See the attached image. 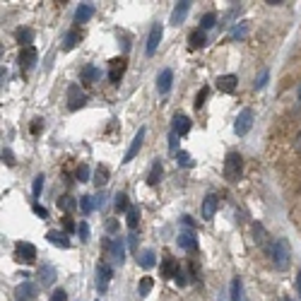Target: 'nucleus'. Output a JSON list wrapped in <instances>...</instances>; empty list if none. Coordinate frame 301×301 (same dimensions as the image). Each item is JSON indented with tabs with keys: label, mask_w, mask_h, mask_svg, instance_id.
I'll return each instance as SVG.
<instances>
[{
	"label": "nucleus",
	"mask_w": 301,
	"mask_h": 301,
	"mask_svg": "<svg viewBox=\"0 0 301 301\" xmlns=\"http://www.w3.org/2000/svg\"><path fill=\"white\" fill-rule=\"evenodd\" d=\"M179 246L183 248V251H188V253H193V251H198V239L190 234V232H181L179 234Z\"/></svg>",
	"instance_id": "18"
},
{
	"label": "nucleus",
	"mask_w": 301,
	"mask_h": 301,
	"mask_svg": "<svg viewBox=\"0 0 301 301\" xmlns=\"http://www.w3.org/2000/svg\"><path fill=\"white\" fill-rule=\"evenodd\" d=\"M282 301H294V299H282Z\"/></svg>",
	"instance_id": "56"
},
{
	"label": "nucleus",
	"mask_w": 301,
	"mask_h": 301,
	"mask_svg": "<svg viewBox=\"0 0 301 301\" xmlns=\"http://www.w3.org/2000/svg\"><path fill=\"white\" fill-rule=\"evenodd\" d=\"M137 263H140L142 270H152L157 265V253L152 248H145L142 253H137Z\"/></svg>",
	"instance_id": "13"
},
{
	"label": "nucleus",
	"mask_w": 301,
	"mask_h": 301,
	"mask_svg": "<svg viewBox=\"0 0 301 301\" xmlns=\"http://www.w3.org/2000/svg\"><path fill=\"white\" fill-rule=\"evenodd\" d=\"M80 77H82V82L92 84V82H97V80L101 77V72H99V67H97V65H84V67H82V72H80Z\"/></svg>",
	"instance_id": "20"
},
{
	"label": "nucleus",
	"mask_w": 301,
	"mask_h": 301,
	"mask_svg": "<svg viewBox=\"0 0 301 301\" xmlns=\"http://www.w3.org/2000/svg\"><path fill=\"white\" fill-rule=\"evenodd\" d=\"M297 289H299V297H301V270L297 272Z\"/></svg>",
	"instance_id": "54"
},
{
	"label": "nucleus",
	"mask_w": 301,
	"mask_h": 301,
	"mask_svg": "<svg viewBox=\"0 0 301 301\" xmlns=\"http://www.w3.org/2000/svg\"><path fill=\"white\" fill-rule=\"evenodd\" d=\"M188 10H190V2H176V5H174V12H171V17H169V22H171L174 27H179L181 22L185 19Z\"/></svg>",
	"instance_id": "14"
},
{
	"label": "nucleus",
	"mask_w": 301,
	"mask_h": 301,
	"mask_svg": "<svg viewBox=\"0 0 301 301\" xmlns=\"http://www.w3.org/2000/svg\"><path fill=\"white\" fill-rule=\"evenodd\" d=\"M176 164H179V167H183V169H190L195 162H193V157H190L188 152L179 150V152H176Z\"/></svg>",
	"instance_id": "29"
},
{
	"label": "nucleus",
	"mask_w": 301,
	"mask_h": 301,
	"mask_svg": "<svg viewBox=\"0 0 301 301\" xmlns=\"http://www.w3.org/2000/svg\"><path fill=\"white\" fill-rule=\"evenodd\" d=\"M246 34H248V22H239L234 27V39H243Z\"/></svg>",
	"instance_id": "42"
},
{
	"label": "nucleus",
	"mask_w": 301,
	"mask_h": 301,
	"mask_svg": "<svg viewBox=\"0 0 301 301\" xmlns=\"http://www.w3.org/2000/svg\"><path fill=\"white\" fill-rule=\"evenodd\" d=\"M162 36H164V27H162V24H154V27L150 29V36H147V49H145L147 56H154V53H157V49H159V44H162Z\"/></svg>",
	"instance_id": "6"
},
{
	"label": "nucleus",
	"mask_w": 301,
	"mask_h": 301,
	"mask_svg": "<svg viewBox=\"0 0 301 301\" xmlns=\"http://www.w3.org/2000/svg\"><path fill=\"white\" fill-rule=\"evenodd\" d=\"M217 89H222V92H234L236 89V84H239V77L236 75H222V77H217Z\"/></svg>",
	"instance_id": "16"
},
{
	"label": "nucleus",
	"mask_w": 301,
	"mask_h": 301,
	"mask_svg": "<svg viewBox=\"0 0 301 301\" xmlns=\"http://www.w3.org/2000/svg\"><path fill=\"white\" fill-rule=\"evenodd\" d=\"M84 104H87V97H84L82 87H80V84H70V87H67V109H70V111H77V109H82Z\"/></svg>",
	"instance_id": "4"
},
{
	"label": "nucleus",
	"mask_w": 301,
	"mask_h": 301,
	"mask_svg": "<svg viewBox=\"0 0 301 301\" xmlns=\"http://www.w3.org/2000/svg\"><path fill=\"white\" fill-rule=\"evenodd\" d=\"M171 123H174V125H171V133H176V135H185V133H188V130H190V125H193V123H190V118H188V116H183V114H179V116H174V120H171Z\"/></svg>",
	"instance_id": "17"
},
{
	"label": "nucleus",
	"mask_w": 301,
	"mask_h": 301,
	"mask_svg": "<svg viewBox=\"0 0 301 301\" xmlns=\"http://www.w3.org/2000/svg\"><path fill=\"white\" fill-rule=\"evenodd\" d=\"M32 210H34V215H36V217H41V219H49V210H46L44 205L34 202V207H32Z\"/></svg>",
	"instance_id": "45"
},
{
	"label": "nucleus",
	"mask_w": 301,
	"mask_h": 301,
	"mask_svg": "<svg viewBox=\"0 0 301 301\" xmlns=\"http://www.w3.org/2000/svg\"><path fill=\"white\" fill-rule=\"evenodd\" d=\"M207 94H210V89H207V87H202V89H200V94L195 97V104H193V106H195V109H202V106H205Z\"/></svg>",
	"instance_id": "41"
},
{
	"label": "nucleus",
	"mask_w": 301,
	"mask_h": 301,
	"mask_svg": "<svg viewBox=\"0 0 301 301\" xmlns=\"http://www.w3.org/2000/svg\"><path fill=\"white\" fill-rule=\"evenodd\" d=\"M162 272H164V277H176L179 268H176V263H174L171 258H167V260H164V265H162Z\"/></svg>",
	"instance_id": "34"
},
{
	"label": "nucleus",
	"mask_w": 301,
	"mask_h": 301,
	"mask_svg": "<svg viewBox=\"0 0 301 301\" xmlns=\"http://www.w3.org/2000/svg\"><path fill=\"white\" fill-rule=\"evenodd\" d=\"M82 39V34L77 32V29H72V32H67L65 34V39H63V51H72L75 49V44Z\"/></svg>",
	"instance_id": "25"
},
{
	"label": "nucleus",
	"mask_w": 301,
	"mask_h": 301,
	"mask_svg": "<svg viewBox=\"0 0 301 301\" xmlns=\"http://www.w3.org/2000/svg\"><path fill=\"white\" fill-rule=\"evenodd\" d=\"M58 207L60 210H72V207H75V200H72L70 195H65V198H60L58 200Z\"/></svg>",
	"instance_id": "44"
},
{
	"label": "nucleus",
	"mask_w": 301,
	"mask_h": 301,
	"mask_svg": "<svg viewBox=\"0 0 301 301\" xmlns=\"http://www.w3.org/2000/svg\"><path fill=\"white\" fill-rule=\"evenodd\" d=\"M44 174H39L36 179H34V183H32V193H34V198H39L41 195V190H44Z\"/></svg>",
	"instance_id": "39"
},
{
	"label": "nucleus",
	"mask_w": 301,
	"mask_h": 301,
	"mask_svg": "<svg viewBox=\"0 0 301 301\" xmlns=\"http://www.w3.org/2000/svg\"><path fill=\"white\" fill-rule=\"evenodd\" d=\"M243 284H241V277H234L232 280V287H229V299L232 301H243Z\"/></svg>",
	"instance_id": "27"
},
{
	"label": "nucleus",
	"mask_w": 301,
	"mask_h": 301,
	"mask_svg": "<svg viewBox=\"0 0 301 301\" xmlns=\"http://www.w3.org/2000/svg\"><path fill=\"white\" fill-rule=\"evenodd\" d=\"M270 258H272V265L275 270L284 272L292 263V251H289V241L287 239H275L272 241V248H270Z\"/></svg>",
	"instance_id": "1"
},
{
	"label": "nucleus",
	"mask_w": 301,
	"mask_h": 301,
	"mask_svg": "<svg viewBox=\"0 0 301 301\" xmlns=\"http://www.w3.org/2000/svg\"><path fill=\"white\" fill-rule=\"evenodd\" d=\"M109 282H111V268L109 265H99L97 268V289L104 294L109 289Z\"/></svg>",
	"instance_id": "11"
},
{
	"label": "nucleus",
	"mask_w": 301,
	"mask_h": 301,
	"mask_svg": "<svg viewBox=\"0 0 301 301\" xmlns=\"http://www.w3.org/2000/svg\"><path fill=\"white\" fill-rule=\"evenodd\" d=\"M15 258L19 263H34L36 260V248L27 241H17L15 243Z\"/></svg>",
	"instance_id": "5"
},
{
	"label": "nucleus",
	"mask_w": 301,
	"mask_h": 301,
	"mask_svg": "<svg viewBox=\"0 0 301 301\" xmlns=\"http://www.w3.org/2000/svg\"><path fill=\"white\" fill-rule=\"evenodd\" d=\"M123 72H125V67H123V60H114V67H111V75H109V80H111V82H118L120 77H123Z\"/></svg>",
	"instance_id": "32"
},
{
	"label": "nucleus",
	"mask_w": 301,
	"mask_h": 301,
	"mask_svg": "<svg viewBox=\"0 0 301 301\" xmlns=\"http://www.w3.org/2000/svg\"><path fill=\"white\" fill-rule=\"evenodd\" d=\"M125 224H128V229H130V232H135V229H137V224H140V210H137V207H133V205H130V210L125 212Z\"/></svg>",
	"instance_id": "23"
},
{
	"label": "nucleus",
	"mask_w": 301,
	"mask_h": 301,
	"mask_svg": "<svg viewBox=\"0 0 301 301\" xmlns=\"http://www.w3.org/2000/svg\"><path fill=\"white\" fill-rule=\"evenodd\" d=\"M251 125H253V111L251 109H243L239 116H236V123H234V133L243 137L248 130H251Z\"/></svg>",
	"instance_id": "7"
},
{
	"label": "nucleus",
	"mask_w": 301,
	"mask_h": 301,
	"mask_svg": "<svg viewBox=\"0 0 301 301\" xmlns=\"http://www.w3.org/2000/svg\"><path fill=\"white\" fill-rule=\"evenodd\" d=\"M205 41H207V36H205L202 29H195V32L188 36V46H190V49H202Z\"/></svg>",
	"instance_id": "22"
},
{
	"label": "nucleus",
	"mask_w": 301,
	"mask_h": 301,
	"mask_svg": "<svg viewBox=\"0 0 301 301\" xmlns=\"http://www.w3.org/2000/svg\"><path fill=\"white\" fill-rule=\"evenodd\" d=\"M41 123H44L41 118L34 120V125H32V133H34V135H39V130H41Z\"/></svg>",
	"instance_id": "50"
},
{
	"label": "nucleus",
	"mask_w": 301,
	"mask_h": 301,
	"mask_svg": "<svg viewBox=\"0 0 301 301\" xmlns=\"http://www.w3.org/2000/svg\"><path fill=\"white\" fill-rule=\"evenodd\" d=\"M241 171H243V159H241L239 152H229L227 159H224V176L227 181H239Z\"/></svg>",
	"instance_id": "2"
},
{
	"label": "nucleus",
	"mask_w": 301,
	"mask_h": 301,
	"mask_svg": "<svg viewBox=\"0 0 301 301\" xmlns=\"http://www.w3.org/2000/svg\"><path fill=\"white\" fill-rule=\"evenodd\" d=\"M253 234H255V241L265 248L268 246V234H265V229L260 227V224H253Z\"/></svg>",
	"instance_id": "36"
},
{
	"label": "nucleus",
	"mask_w": 301,
	"mask_h": 301,
	"mask_svg": "<svg viewBox=\"0 0 301 301\" xmlns=\"http://www.w3.org/2000/svg\"><path fill=\"white\" fill-rule=\"evenodd\" d=\"M176 147H179V135H176V133H171V135H169V150L176 154V152H179Z\"/></svg>",
	"instance_id": "48"
},
{
	"label": "nucleus",
	"mask_w": 301,
	"mask_h": 301,
	"mask_svg": "<svg viewBox=\"0 0 301 301\" xmlns=\"http://www.w3.org/2000/svg\"><path fill=\"white\" fill-rule=\"evenodd\" d=\"M128 246H130V251H135V246H137V236H135V232L128 234Z\"/></svg>",
	"instance_id": "49"
},
{
	"label": "nucleus",
	"mask_w": 301,
	"mask_h": 301,
	"mask_svg": "<svg viewBox=\"0 0 301 301\" xmlns=\"http://www.w3.org/2000/svg\"><path fill=\"white\" fill-rule=\"evenodd\" d=\"M299 101H301V87H299Z\"/></svg>",
	"instance_id": "55"
},
{
	"label": "nucleus",
	"mask_w": 301,
	"mask_h": 301,
	"mask_svg": "<svg viewBox=\"0 0 301 301\" xmlns=\"http://www.w3.org/2000/svg\"><path fill=\"white\" fill-rule=\"evenodd\" d=\"M162 174H164L162 162H154V164H152V169H150V174H147V185H157L159 179H162Z\"/></svg>",
	"instance_id": "24"
},
{
	"label": "nucleus",
	"mask_w": 301,
	"mask_h": 301,
	"mask_svg": "<svg viewBox=\"0 0 301 301\" xmlns=\"http://www.w3.org/2000/svg\"><path fill=\"white\" fill-rule=\"evenodd\" d=\"M65 229H67V232H72V229H75V224H72V219H67V217H65Z\"/></svg>",
	"instance_id": "52"
},
{
	"label": "nucleus",
	"mask_w": 301,
	"mask_h": 301,
	"mask_svg": "<svg viewBox=\"0 0 301 301\" xmlns=\"http://www.w3.org/2000/svg\"><path fill=\"white\" fill-rule=\"evenodd\" d=\"M104 251L109 253V258L116 265L125 263V243H123V239H106L104 241Z\"/></svg>",
	"instance_id": "3"
},
{
	"label": "nucleus",
	"mask_w": 301,
	"mask_h": 301,
	"mask_svg": "<svg viewBox=\"0 0 301 301\" xmlns=\"http://www.w3.org/2000/svg\"><path fill=\"white\" fill-rule=\"evenodd\" d=\"M46 239L51 241L53 246H58V248H70V241H67V236H65L63 232H56V229H51V232L46 234Z\"/></svg>",
	"instance_id": "21"
},
{
	"label": "nucleus",
	"mask_w": 301,
	"mask_h": 301,
	"mask_svg": "<svg viewBox=\"0 0 301 301\" xmlns=\"http://www.w3.org/2000/svg\"><path fill=\"white\" fill-rule=\"evenodd\" d=\"M171 82H174V70L171 67H164L159 72V77H157V92L159 94H167L171 89Z\"/></svg>",
	"instance_id": "10"
},
{
	"label": "nucleus",
	"mask_w": 301,
	"mask_h": 301,
	"mask_svg": "<svg viewBox=\"0 0 301 301\" xmlns=\"http://www.w3.org/2000/svg\"><path fill=\"white\" fill-rule=\"evenodd\" d=\"M92 15H94V5H92V2H82V5H77V10H75V22H77V24H84L87 19H92Z\"/></svg>",
	"instance_id": "15"
},
{
	"label": "nucleus",
	"mask_w": 301,
	"mask_h": 301,
	"mask_svg": "<svg viewBox=\"0 0 301 301\" xmlns=\"http://www.w3.org/2000/svg\"><path fill=\"white\" fill-rule=\"evenodd\" d=\"M268 80H270V70H260V75L255 77V82H253V89H265V84H268Z\"/></svg>",
	"instance_id": "33"
},
{
	"label": "nucleus",
	"mask_w": 301,
	"mask_h": 301,
	"mask_svg": "<svg viewBox=\"0 0 301 301\" xmlns=\"http://www.w3.org/2000/svg\"><path fill=\"white\" fill-rule=\"evenodd\" d=\"M217 205H219V198L215 193H210L205 200H202V219H212L215 212H217Z\"/></svg>",
	"instance_id": "12"
},
{
	"label": "nucleus",
	"mask_w": 301,
	"mask_h": 301,
	"mask_svg": "<svg viewBox=\"0 0 301 301\" xmlns=\"http://www.w3.org/2000/svg\"><path fill=\"white\" fill-rule=\"evenodd\" d=\"M94 183H97V185H106V183H109V169H106V167H99V169L94 171Z\"/></svg>",
	"instance_id": "35"
},
{
	"label": "nucleus",
	"mask_w": 301,
	"mask_h": 301,
	"mask_svg": "<svg viewBox=\"0 0 301 301\" xmlns=\"http://www.w3.org/2000/svg\"><path fill=\"white\" fill-rule=\"evenodd\" d=\"M215 24H217V15H215V12H207V15H202V19H200V29H202V32L212 29Z\"/></svg>",
	"instance_id": "30"
},
{
	"label": "nucleus",
	"mask_w": 301,
	"mask_h": 301,
	"mask_svg": "<svg viewBox=\"0 0 301 301\" xmlns=\"http://www.w3.org/2000/svg\"><path fill=\"white\" fill-rule=\"evenodd\" d=\"M39 277H41V284H51L56 280V268L53 265H41L39 268Z\"/></svg>",
	"instance_id": "26"
},
{
	"label": "nucleus",
	"mask_w": 301,
	"mask_h": 301,
	"mask_svg": "<svg viewBox=\"0 0 301 301\" xmlns=\"http://www.w3.org/2000/svg\"><path fill=\"white\" fill-rule=\"evenodd\" d=\"M75 176H77V181H89V167L87 164H80Z\"/></svg>",
	"instance_id": "43"
},
{
	"label": "nucleus",
	"mask_w": 301,
	"mask_h": 301,
	"mask_svg": "<svg viewBox=\"0 0 301 301\" xmlns=\"http://www.w3.org/2000/svg\"><path fill=\"white\" fill-rule=\"evenodd\" d=\"M106 229H109V232H116V229H118V224H116V222H109V224H106Z\"/></svg>",
	"instance_id": "53"
},
{
	"label": "nucleus",
	"mask_w": 301,
	"mask_h": 301,
	"mask_svg": "<svg viewBox=\"0 0 301 301\" xmlns=\"http://www.w3.org/2000/svg\"><path fill=\"white\" fill-rule=\"evenodd\" d=\"M17 41L22 44V49H27V46H32V39H34V32L32 29H17Z\"/></svg>",
	"instance_id": "28"
},
{
	"label": "nucleus",
	"mask_w": 301,
	"mask_h": 301,
	"mask_svg": "<svg viewBox=\"0 0 301 301\" xmlns=\"http://www.w3.org/2000/svg\"><path fill=\"white\" fill-rule=\"evenodd\" d=\"M181 219H183V224H185V227H193V224H195V222H193V217H188V215H183Z\"/></svg>",
	"instance_id": "51"
},
{
	"label": "nucleus",
	"mask_w": 301,
	"mask_h": 301,
	"mask_svg": "<svg viewBox=\"0 0 301 301\" xmlns=\"http://www.w3.org/2000/svg\"><path fill=\"white\" fill-rule=\"evenodd\" d=\"M34 294H36V287H34L32 282L19 284V287H17V292H15L17 301H29V299H34Z\"/></svg>",
	"instance_id": "19"
},
{
	"label": "nucleus",
	"mask_w": 301,
	"mask_h": 301,
	"mask_svg": "<svg viewBox=\"0 0 301 301\" xmlns=\"http://www.w3.org/2000/svg\"><path fill=\"white\" fill-rule=\"evenodd\" d=\"M114 205H116L118 212H128V210H130V205H128V195H125V193H118V195H116V202H114Z\"/></svg>",
	"instance_id": "37"
},
{
	"label": "nucleus",
	"mask_w": 301,
	"mask_h": 301,
	"mask_svg": "<svg viewBox=\"0 0 301 301\" xmlns=\"http://www.w3.org/2000/svg\"><path fill=\"white\" fill-rule=\"evenodd\" d=\"M89 234H92V232H89V224H87V222H80V224H77V236L82 241H89Z\"/></svg>",
	"instance_id": "40"
},
{
	"label": "nucleus",
	"mask_w": 301,
	"mask_h": 301,
	"mask_svg": "<svg viewBox=\"0 0 301 301\" xmlns=\"http://www.w3.org/2000/svg\"><path fill=\"white\" fill-rule=\"evenodd\" d=\"M49 301H67V292H65V289H56Z\"/></svg>",
	"instance_id": "47"
},
{
	"label": "nucleus",
	"mask_w": 301,
	"mask_h": 301,
	"mask_svg": "<svg viewBox=\"0 0 301 301\" xmlns=\"http://www.w3.org/2000/svg\"><path fill=\"white\" fill-rule=\"evenodd\" d=\"M94 198H89V195H82V200H80V210L84 212V215H89L92 210H94V202H92Z\"/></svg>",
	"instance_id": "38"
},
{
	"label": "nucleus",
	"mask_w": 301,
	"mask_h": 301,
	"mask_svg": "<svg viewBox=\"0 0 301 301\" xmlns=\"http://www.w3.org/2000/svg\"><path fill=\"white\" fill-rule=\"evenodd\" d=\"M152 284H154L152 277H142V280H140V284H137V294H140V299L147 297V294L152 292Z\"/></svg>",
	"instance_id": "31"
},
{
	"label": "nucleus",
	"mask_w": 301,
	"mask_h": 301,
	"mask_svg": "<svg viewBox=\"0 0 301 301\" xmlns=\"http://www.w3.org/2000/svg\"><path fill=\"white\" fill-rule=\"evenodd\" d=\"M2 162H5L7 167H12V164H15V154H12V150H10V147H5V150H2Z\"/></svg>",
	"instance_id": "46"
},
{
	"label": "nucleus",
	"mask_w": 301,
	"mask_h": 301,
	"mask_svg": "<svg viewBox=\"0 0 301 301\" xmlns=\"http://www.w3.org/2000/svg\"><path fill=\"white\" fill-rule=\"evenodd\" d=\"M142 140H145V128H140V130L135 133V137H133V142H130L128 152L123 154V164H125V162H133V159H135V154H137V152H140V147H142Z\"/></svg>",
	"instance_id": "9"
},
{
	"label": "nucleus",
	"mask_w": 301,
	"mask_h": 301,
	"mask_svg": "<svg viewBox=\"0 0 301 301\" xmlns=\"http://www.w3.org/2000/svg\"><path fill=\"white\" fill-rule=\"evenodd\" d=\"M34 65H36V49L34 46L22 49L19 51V67H22V72H29Z\"/></svg>",
	"instance_id": "8"
}]
</instances>
